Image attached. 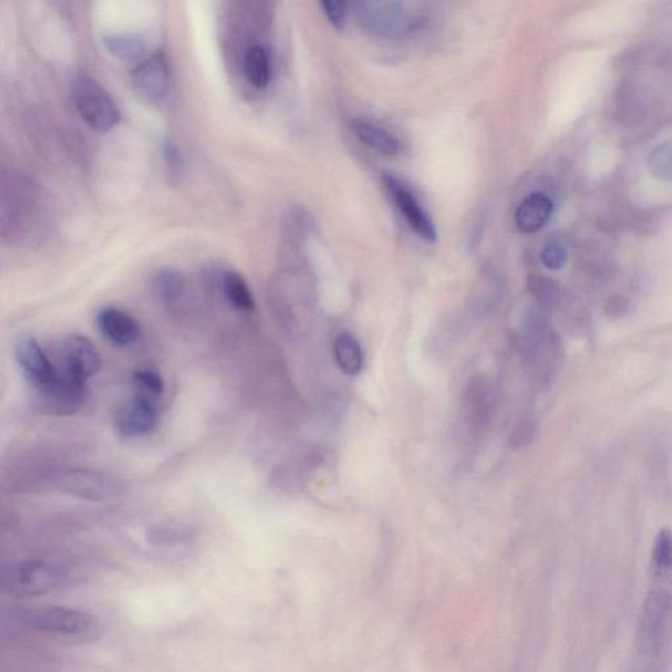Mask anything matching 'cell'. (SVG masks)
Wrapping results in <instances>:
<instances>
[{
    "label": "cell",
    "mask_w": 672,
    "mask_h": 672,
    "mask_svg": "<svg viewBox=\"0 0 672 672\" xmlns=\"http://www.w3.org/2000/svg\"><path fill=\"white\" fill-rule=\"evenodd\" d=\"M613 110L626 130L648 133L672 122V46L648 42L614 61Z\"/></svg>",
    "instance_id": "cell-1"
},
{
    "label": "cell",
    "mask_w": 672,
    "mask_h": 672,
    "mask_svg": "<svg viewBox=\"0 0 672 672\" xmlns=\"http://www.w3.org/2000/svg\"><path fill=\"white\" fill-rule=\"evenodd\" d=\"M637 670H669L672 661V533L658 534L649 587L634 639Z\"/></svg>",
    "instance_id": "cell-2"
},
{
    "label": "cell",
    "mask_w": 672,
    "mask_h": 672,
    "mask_svg": "<svg viewBox=\"0 0 672 672\" xmlns=\"http://www.w3.org/2000/svg\"><path fill=\"white\" fill-rule=\"evenodd\" d=\"M66 579L65 566L48 560H25L6 566L2 589L13 598H38L59 589Z\"/></svg>",
    "instance_id": "cell-3"
},
{
    "label": "cell",
    "mask_w": 672,
    "mask_h": 672,
    "mask_svg": "<svg viewBox=\"0 0 672 672\" xmlns=\"http://www.w3.org/2000/svg\"><path fill=\"white\" fill-rule=\"evenodd\" d=\"M73 102L83 122L92 131L107 133L118 123L122 115L115 102L101 84L87 76L75 77L72 84Z\"/></svg>",
    "instance_id": "cell-4"
},
{
    "label": "cell",
    "mask_w": 672,
    "mask_h": 672,
    "mask_svg": "<svg viewBox=\"0 0 672 672\" xmlns=\"http://www.w3.org/2000/svg\"><path fill=\"white\" fill-rule=\"evenodd\" d=\"M61 493L87 502H107L123 493V485L107 474L87 469L62 473L55 483Z\"/></svg>",
    "instance_id": "cell-5"
},
{
    "label": "cell",
    "mask_w": 672,
    "mask_h": 672,
    "mask_svg": "<svg viewBox=\"0 0 672 672\" xmlns=\"http://www.w3.org/2000/svg\"><path fill=\"white\" fill-rule=\"evenodd\" d=\"M87 381L76 376L66 368H56L55 378L39 392L42 405L54 414L68 415L77 412L86 399Z\"/></svg>",
    "instance_id": "cell-6"
},
{
    "label": "cell",
    "mask_w": 672,
    "mask_h": 672,
    "mask_svg": "<svg viewBox=\"0 0 672 672\" xmlns=\"http://www.w3.org/2000/svg\"><path fill=\"white\" fill-rule=\"evenodd\" d=\"M32 627L63 635H84L94 631L96 621L90 613L66 607H44L30 614Z\"/></svg>",
    "instance_id": "cell-7"
},
{
    "label": "cell",
    "mask_w": 672,
    "mask_h": 672,
    "mask_svg": "<svg viewBox=\"0 0 672 672\" xmlns=\"http://www.w3.org/2000/svg\"><path fill=\"white\" fill-rule=\"evenodd\" d=\"M382 183H384L386 193L391 196L402 217L406 219L410 228L427 242H435L437 238L435 225L412 190L405 186V183L392 175H385Z\"/></svg>",
    "instance_id": "cell-8"
},
{
    "label": "cell",
    "mask_w": 672,
    "mask_h": 672,
    "mask_svg": "<svg viewBox=\"0 0 672 672\" xmlns=\"http://www.w3.org/2000/svg\"><path fill=\"white\" fill-rule=\"evenodd\" d=\"M13 356H15L20 371L30 384L37 389L46 387L55 378L56 366L49 359L46 352L32 337L20 338L13 347Z\"/></svg>",
    "instance_id": "cell-9"
},
{
    "label": "cell",
    "mask_w": 672,
    "mask_h": 672,
    "mask_svg": "<svg viewBox=\"0 0 672 672\" xmlns=\"http://www.w3.org/2000/svg\"><path fill=\"white\" fill-rule=\"evenodd\" d=\"M115 424L118 434L125 437L151 434L158 424V410L154 400L137 394L118 409Z\"/></svg>",
    "instance_id": "cell-10"
},
{
    "label": "cell",
    "mask_w": 672,
    "mask_h": 672,
    "mask_svg": "<svg viewBox=\"0 0 672 672\" xmlns=\"http://www.w3.org/2000/svg\"><path fill=\"white\" fill-rule=\"evenodd\" d=\"M62 366L89 381L101 371L102 360L87 338L70 335L62 344Z\"/></svg>",
    "instance_id": "cell-11"
},
{
    "label": "cell",
    "mask_w": 672,
    "mask_h": 672,
    "mask_svg": "<svg viewBox=\"0 0 672 672\" xmlns=\"http://www.w3.org/2000/svg\"><path fill=\"white\" fill-rule=\"evenodd\" d=\"M96 323L102 334L113 344L125 347L138 341L139 324L124 310L105 308L99 311Z\"/></svg>",
    "instance_id": "cell-12"
},
{
    "label": "cell",
    "mask_w": 672,
    "mask_h": 672,
    "mask_svg": "<svg viewBox=\"0 0 672 672\" xmlns=\"http://www.w3.org/2000/svg\"><path fill=\"white\" fill-rule=\"evenodd\" d=\"M554 215V201L547 195L536 193L526 197L515 211V224L525 235H533L546 226Z\"/></svg>",
    "instance_id": "cell-13"
},
{
    "label": "cell",
    "mask_w": 672,
    "mask_h": 672,
    "mask_svg": "<svg viewBox=\"0 0 672 672\" xmlns=\"http://www.w3.org/2000/svg\"><path fill=\"white\" fill-rule=\"evenodd\" d=\"M136 86L153 101L165 97L169 89V73L162 55H154L136 72Z\"/></svg>",
    "instance_id": "cell-14"
},
{
    "label": "cell",
    "mask_w": 672,
    "mask_h": 672,
    "mask_svg": "<svg viewBox=\"0 0 672 672\" xmlns=\"http://www.w3.org/2000/svg\"><path fill=\"white\" fill-rule=\"evenodd\" d=\"M351 127L355 136L372 151L385 155V157H395L400 154L399 138L382 127L364 122V120H353Z\"/></svg>",
    "instance_id": "cell-15"
},
{
    "label": "cell",
    "mask_w": 672,
    "mask_h": 672,
    "mask_svg": "<svg viewBox=\"0 0 672 672\" xmlns=\"http://www.w3.org/2000/svg\"><path fill=\"white\" fill-rule=\"evenodd\" d=\"M334 356L337 364L349 376H356L363 371L364 353L362 345L351 332H342L335 339Z\"/></svg>",
    "instance_id": "cell-16"
},
{
    "label": "cell",
    "mask_w": 672,
    "mask_h": 672,
    "mask_svg": "<svg viewBox=\"0 0 672 672\" xmlns=\"http://www.w3.org/2000/svg\"><path fill=\"white\" fill-rule=\"evenodd\" d=\"M219 279H221L219 282H221L223 293L229 306L242 313H251L255 308L254 296L242 276L235 271H225Z\"/></svg>",
    "instance_id": "cell-17"
},
{
    "label": "cell",
    "mask_w": 672,
    "mask_h": 672,
    "mask_svg": "<svg viewBox=\"0 0 672 672\" xmlns=\"http://www.w3.org/2000/svg\"><path fill=\"white\" fill-rule=\"evenodd\" d=\"M245 75L255 89L263 90L270 84L272 69L270 55L265 48L252 46L245 56Z\"/></svg>",
    "instance_id": "cell-18"
},
{
    "label": "cell",
    "mask_w": 672,
    "mask_h": 672,
    "mask_svg": "<svg viewBox=\"0 0 672 672\" xmlns=\"http://www.w3.org/2000/svg\"><path fill=\"white\" fill-rule=\"evenodd\" d=\"M152 288L155 297L169 306L180 299L184 292V280L182 275L173 268H162L154 273Z\"/></svg>",
    "instance_id": "cell-19"
},
{
    "label": "cell",
    "mask_w": 672,
    "mask_h": 672,
    "mask_svg": "<svg viewBox=\"0 0 672 672\" xmlns=\"http://www.w3.org/2000/svg\"><path fill=\"white\" fill-rule=\"evenodd\" d=\"M105 46L116 59L125 62H138L144 59V41L134 34H117L104 40Z\"/></svg>",
    "instance_id": "cell-20"
},
{
    "label": "cell",
    "mask_w": 672,
    "mask_h": 672,
    "mask_svg": "<svg viewBox=\"0 0 672 672\" xmlns=\"http://www.w3.org/2000/svg\"><path fill=\"white\" fill-rule=\"evenodd\" d=\"M648 166L657 179L672 183V141L653 148L648 158Z\"/></svg>",
    "instance_id": "cell-21"
},
{
    "label": "cell",
    "mask_w": 672,
    "mask_h": 672,
    "mask_svg": "<svg viewBox=\"0 0 672 672\" xmlns=\"http://www.w3.org/2000/svg\"><path fill=\"white\" fill-rule=\"evenodd\" d=\"M134 386L139 395L147 399H157L165 391V381L158 372L139 370L133 374Z\"/></svg>",
    "instance_id": "cell-22"
},
{
    "label": "cell",
    "mask_w": 672,
    "mask_h": 672,
    "mask_svg": "<svg viewBox=\"0 0 672 672\" xmlns=\"http://www.w3.org/2000/svg\"><path fill=\"white\" fill-rule=\"evenodd\" d=\"M164 158L168 180L173 183L180 182L184 175V158L179 147L167 141L164 147Z\"/></svg>",
    "instance_id": "cell-23"
},
{
    "label": "cell",
    "mask_w": 672,
    "mask_h": 672,
    "mask_svg": "<svg viewBox=\"0 0 672 672\" xmlns=\"http://www.w3.org/2000/svg\"><path fill=\"white\" fill-rule=\"evenodd\" d=\"M188 530L174 527H154L148 530V540L154 546H172L174 542H178L188 537Z\"/></svg>",
    "instance_id": "cell-24"
},
{
    "label": "cell",
    "mask_w": 672,
    "mask_h": 672,
    "mask_svg": "<svg viewBox=\"0 0 672 672\" xmlns=\"http://www.w3.org/2000/svg\"><path fill=\"white\" fill-rule=\"evenodd\" d=\"M541 260L544 266L549 268V270H561V268L566 265V261H568V251H566L565 247L560 242H557V240H551V242L544 247Z\"/></svg>",
    "instance_id": "cell-25"
},
{
    "label": "cell",
    "mask_w": 672,
    "mask_h": 672,
    "mask_svg": "<svg viewBox=\"0 0 672 672\" xmlns=\"http://www.w3.org/2000/svg\"><path fill=\"white\" fill-rule=\"evenodd\" d=\"M330 23L342 30L345 23V0H321Z\"/></svg>",
    "instance_id": "cell-26"
},
{
    "label": "cell",
    "mask_w": 672,
    "mask_h": 672,
    "mask_svg": "<svg viewBox=\"0 0 672 672\" xmlns=\"http://www.w3.org/2000/svg\"><path fill=\"white\" fill-rule=\"evenodd\" d=\"M533 426H519L518 430L515 431L513 436V442L515 444L521 445L523 443H527L529 441L530 434H533Z\"/></svg>",
    "instance_id": "cell-27"
}]
</instances>
